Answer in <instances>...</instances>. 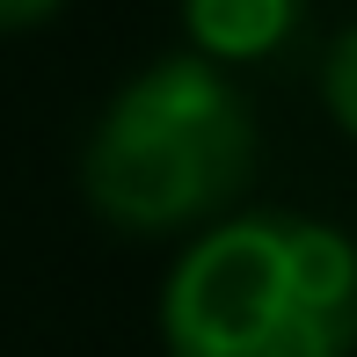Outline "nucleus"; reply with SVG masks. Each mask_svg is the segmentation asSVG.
Masks as SVG:
<instances>
[{
	"label": "nucleus",
	"instance_id": "7ed1b4c3",
	"mask_svg": "<svg viewBox=\"0 0 357 357\" xmlns=\"http://www.w3.org/2000/svg\"><path fill=\"white\" fill-rule=\"evenodd\" d=\"M175 8H183V44L226 73L278 59L306 22V0H175Z\"/></svg>",
	"mask_w": 357,
	"mask_h": 357
},
{
	"label": "nucleus",
	"instance_id": "f03ea898",
	"mask_svg": "<svg viewBox=\"0 0 357 357\" xmlns=\"http://www.w3.org/2000/svg\"><path fill=\"white\" fill-rule=\"evenodd\" d=\"M255 175V117L234 73L197 52L139 66L80 146V190L117 234H190L241 204Z\"/></svg>",
	"mask_w": 357,
	"mask_h": 357
},
{
	"label": "nucleus",
	"instance_id": "20e7f679",
	"mask_svg": "<svg viewBox=\"0 0 357 357\" xmlns=\"http://www.w3.org/2000/svg\"><path fill=\"white\" fill-rule=\"evenodd\" d=\"M321 109L335 117L343 139H357V22L321 52Z\"/></svg>",
	"mask_w": 357,
	"mask_h": 357
},
{
	"label": "nucleus",
	"instance_id": "39448f33",
	"mask_svg": "<svg viewBox=\"0 0 357 357\" xmlns=\"http://www.w3.org/2000/svg\"><path fill=\"white\" fill-rule=\"evenodd\" d=\"M73 0H0V37H22V29H44L59 22Z\"/></svg>",
	"mask_w": 357,
	"mask_h": 357
},
{
	"label": "nucleus",
	"instance_id": "f257e3e1",
	"mask_svg": "<svg viewBox=\"0 0 357 357\" xmlns=\"http://www.w3.org/2000/svg\"><path fill=\"white\" fill-rule=\"evenodd\" d=\"M168 357H350L357 241L306 212H226L160 278Z\"/></svg>",
	"mask_w": 357,
	"mask_h": 357
}]
</instances>
